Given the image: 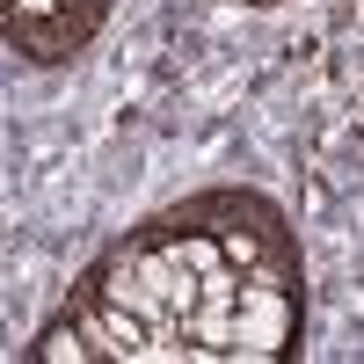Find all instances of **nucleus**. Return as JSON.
Segmentation results:
<instances>
[{
	"instance_id": "obj_1",
	"label": "nucleus",
	"mask_w": 364,
	"mask_h": 364,
	"mask_svg": "<svg viewBox=\"0 0 364 364\" xmlns=\"http://www.w3.org/2000/svg\"><path fill=\"white\" fill-rule=\"evenodd\" d=\"M306 343L291 211L219 182L109 240L37 328L29 364H277Z\"/></svg>"
},
{
	"instance_id": "obj_2",
	"label": "nucleus",
	"mask_w": 364,
	"mask_h": 364,
	"mask_svg": "<svg viewBox=\"0 0 364 364\" xmlns=\"http://www.w3.org/2000/svg\"><path fill=\"white\" fill-rule=\"evenodd\" d=\"M117 0H0V44L22 66H73L102 37Z\"/></svg>"
},
{
	"instance_id": "obj_3",
	"label": "nucleus",
	"mask_w": 364,
	"mask_h": 364,
	"mask_svg": "<svg viewBox=\"0 0 364 364\" xmlns=\"http://www.w3.org/2000/svg\"><path fill=\"white\" fill-rule=\"evenodd\" d=\"M248 8H277V0H248Z\"/></svg>"
}]
</instances>
